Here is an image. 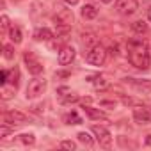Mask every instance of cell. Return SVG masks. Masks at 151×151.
I'll return each mask as SVG.
<instances>
[{
  "instance_id": "obj_1",
  "label": "cell",
  "mask_w": 151,
  "mask_h": 151,
  "mask_svg": "<svg viewBox=\"0 0 151 151\" xmlns=\"http://www.w3.org/2000/svg\"><path fill=\"white\" fill-rule=\"evenodd\" d=\"M128 60L132 66L139 69H147L151 66V53L147 45L142 39H130L128 41Z\"/></svg>"
},
{
  "instance_id": "obj_2",
  "label": "cell",
  "mask_w": 151,
  "mask_h": 151,
  "mask_svg": "<svg viewBox=\"0 0 151 151\" xmlns=\"http://www.w3.org/2000/svg\"><path fill=\"white\" fill-rule=\"evenodd\" d=\"M45 91H46V80L45 78H39V77H36V78H32L30 82H29V86H27V100H36V98H39L41 94H45Z\"/></svg>"
},
{
  "instance_id": "obj_3",
  "label": "cell",
  "mask_w": 151,
  "mask_h": 151,
  "mask_svg": "<svg viewBox=\"0 0 151 151\" xmlns=\"http://www.w3.org/2000/svg\"><path fill=\"white\" fill-rule=\"evenodd\" d=\"M86 60H87L89 64H93V66H101V64H105V60H107V50H105L101 45H94V46L87 52Z\"/></svg>"
},
{
  "instance_id": "obj_4",
  "label": "cell",
  "mask_w": 151,
  "mask_h": 151,
  "mask_svg": "<svg viewBox=\"0 0 151 151\" xmlns=\"http://www.w3.org/2000/svg\"><path fill=\"white\" fill-rule=\"evenodd\" d=\"M137 9H139L137 0H116V11L123 16H132L133 13H137Z\"/></svg>"
},
{
  "instance_id": "obj_5",
  "label": "cell",
  "mask_w": 151,
  "mask_h": 151,
  "mask_svg": "<svg viewBox=\"0 0 151 151\" xmlns=\"http://www.w3.org/2000/svg\"><path fill=\"white\" fill-rule=\"evenodd\" d=\"M75 16H73V11L71 9H59L55 14H53V23L55 27H71Z\"/></svg>"
},
{
  "instance_id": "obj_6",
  "label": "cell",
  "mask_w": 151,
  "mask_h": 151,
  "mask_svg": "<svg viewBox=\"0 0 151 151\" xmlns=\"http://www.w3.org/2000/svg\"><path fill=\"white\" fill-rule=\"evenodd\" d=\"M23 59H25L27 69H29L32 75H39V73H43L45 66H43V62H41V60H39L32 52H25V53H23Z\"/></svg>"
},
{
  "instance_id": "obj_7",
  "label": "cell",
  "mask_w": 151,
  "mask_h": 151,
  "mask_svg": "<svg viewBox=\"0 0 151 151\" xmlns=\"http://www.w3.org/2000/svg\"><path fill=\"white\" fill-rule=\"evenodd\" d=\"M93 133L96 135V140L100 142V146H103V147H110L112 135H110V132H109L105 126H101V124H94V126H93Z\"/></svg>"
},
{
  "instance_id": "obj_8",
  "label": "cell",
  "mask_w": 151,
  "mask_h": 151,
  "mask_svg": "<svg viewBox=\"0 0 151 151\" xmlns=\"http://www.w3.org/2000/svg\"><path fill=\"white\" fill-rule=\"evenodd\" d=\"M27 119L29 117L20 110H9L4 114V121L7 124H23V123H27Z\"/></svg>"
},
{
  "instance_id": "obj_9",
  "label": "cell",
  "mask_w": 151,
  "mask_h": 151,
  "mask_svg": "<svg viewBox=\"0 0 151 151\" xmlns=\"http://www.w3.org/2000/svg\"><path fill=\"white\" fill-rule=\"evenodd\" d=\"M75 55H77V52H75L73 46H62L60 52H59V64L60 66H68L75 60Z\"/></svg>"
},
{
  "instance_id": "obj_10",
  "label": "cell",
  "mask_w": 151,
  "mask_h": 151,
  "mask_svg": "<svg viewBox=\"0 0 151 151\" xmlns=\"http://www.w3.org/2000/svg\"><path fill=\"white\" fill-rule=\"evenodd\" d=\"M133 119L139 123V124H149L151 123V112L147 109H142L140 105L133 109Z\"/></svg>"
},
{
  "instance_id": "obj_11",
  "label": "cell",
  "mask_w": 151,
  "mask_h": 151,
  "mask_svg": "<svg viewBox=\"0 0 151 151\" xmlns=\"http://www.w3.org/2000/svg\"><path fill=\"white\" fill-rule=\"evenodd\" d=\"M9 39L14 43V45H20L23 41V34H22V29L18 25H13L11 30H9Z\"/></svg>"
},
{
  "instance_id": "obj_12",
  "label": "cell",
  "mask_w": 151,
  "mask_h": 151,
  "mask_svg": "<svg viewBox=\"0 0 151 151\" xmlns=\"http://www.w3.org/2000/svg\"><path fill=\"white\" fill-rule=\"evenodd\" d=\"M34 39H37V41H50V39H53V32L50 29H37L34 32Z\"/></svg>"
},
{
  "instance_id": "obj_13",
  "label": "cell",
  "mask_w": 151,
  "mask_h": 151,
  "mask_svg": "<svg viewBox=\"0 0 151 151\" xmlns=\"http://www.w3.org/2000/svg\"><path fill=\"white\" fill-rule=\"evenodd\" d=\"M84 112H86L91 119H107V114H103L101 110L93 109V107H89V105H84Z\"/></svg>"
},
{
  "instance_id": "obj_14",
  "label": "cell",
  "mask_w": 151,
  "mask_h": 151,
  "mask_svg": "<svg viewBox=\"0 0 151 151\" xmlns=\"http://www.w3.org/2000/svg\"><path fill=\"white\" fill-rule=\"evenodd\" d=\"M62 121H64L66 124H80V123H82V117H80L77 112H75V110H71V112L64 114Z\"/></svg>"
},
{
  "instance_id": "obj_15",
  "label": "cell",
  "mask_w": 151,
  "mask_h": 151,
  "mask_svg": "<svg viewBox=\"0 0 151 151\" xmlns=\"http://www.w3.org/2000/svg\"><path fill=\"white\" fill-rule=\"evenodd\" d=\"M96 16H98V9H96L94 6L87 4V6L82 7V18H86V20H94Z\"/></svg>"
},
{
  "instance_id": "obj_16",
  "label": "cell",
  "mask_w": 151,
  "mask_h": 151,
  "mask_svg": "<svg viewBox=\"0 0 151 151\" xmlns=\"http://www.w3.org/2000/svg\"><path fill=\"white\" fill-rule=\"evenodd\" d=\"M14 93H16V86H14V84H13V86H7V84H4V86H2V98H4V100L13 98V96H14Z\"/></svg>"
},
{
  "instance_id": "obj_17",
  "label": "cell",
  "mask_w": 151,
  "mask_h": 151,
  "mask_svg": "<svg viewBox=\"0 0 151 151\" xmlns=\"http://www.w3.org/2000/svg\"><path fill=\"white\" fill-rule=\"evenodd\" d=\"M18 142H22L23 146H32L36 142V137H34V133H22V135H18Z\"/></svg>"
},
{
  "instance_id": "obj_18",
  "label": "cell",
  "mask_w": 151,
  "mask_h": 151,
  "mask_svg": "<svg viewBox=\"0 0 151 151\" xmlns=\"http://www.w3.org/2000/svg\"><path fill=\"white\" fill-rule=\"evenodd\" d=\"M132 29H133V32H137V34H144V32H147V23L142 22V20H139V22L132 23Z\"/></svg>"
},
{
  "instance_id": "obj_19",
  "label": "cell",
  "mask_w": 151,
  "mask_h": 151,
  "mask_svg": "<svg viewBox=\"0 0 151 151\" xmlns=\"http://www.w3.org/2000/svg\"><path fill=\"white\" fill-rule=\"evenodd\" d=\"M77 137H78V140H80L82 144H86L87 147H91V146L94 144V140H93V137H91V135H89L87 132H80V133H78Z\"/></svg>"
},
{
  "instance_id": "obj_20",
  "label": "cell",
  "mask_w": 151,
  "mask_h": 151,
  "mask_svg": "<svg viewBox=\"0 0 151 151\" xmlns=\"http://www.w3.org/2000/svg\"><path fill=\"white\" fill-rule=\"evenodd\" d=\"M91 82H93V86H94L96 89H101V91H105V89L109 87V82H107L103 77H96V78L91 80Z\"/></svg>"
},
{
  "instance_id": "obj_21",
  "label": "cell",
  "mask_w": 151,
  "mask_h": 151,
  "mask_svg": "<svg viewBox=\"0 0 151 151\" xmlns=\"http://www.w3.org/2000/svg\"><path fill=\"white\" fill-rule=\"evenodd\" d=\"M0 29H2V34H9L11 30V25H9V18L4 14L2 18H0Z\"/></svg>"
},
{
  "instance_id": "obj_22",
  "label": "cell",
  "mask_w": 151,
  "mask_h": 151,
  "mask_svg": "<svg viewBox=\"0 0 151 151\" xmlns=\"http://www.w3.org/2000/svg\"><path fill=\"white\" fill-rule=\"evenodd\" d=\"M4 57H6L7 60H13V59H14V48H13L11 45H6V46H4Z\"/></svg>"
},
{
  "instance_id": "obj_23",
  "label": "cell",
  "mask_w": 151,
  "mask_h": 151,
  "mask_svg": "<svg viewBox=\"0 0 151 151\" xmlns=\"http://www.w3.org/2000/svg\"><path fill=\"white\" fill-rule=\"evenodd\" d=\"M84 45H91V48H93L94 45H98V41L93 34H87V36H84Z\"/></svg>"
},
{
  "instance_id": "obj_24",
  "label": "cell",
  "mask_w": 151,
  "mask_h": 151,
  "mask_svg": "<svg viewBox=\"0 0 151 151\" xmlns=\"http://www.w3.org/2000/svg\"><path fill=\"white\" fill-rule=\"evenodd\" d=\"M60 147H64V149H71V151H73V149H77V144H75L73 140H62V142H60Z\"/></svg>"
},
{
  "instance_id": "obj_25",
  "label": "cell",
  "mask_w": 151,
  "mask_h": 151,
  "mask_svg": "<svg viewBox=\"0 0 151 151\" xmlns=\"http://www.w3.org/2000/svg\"><path fill=\"white\" fill-rule=\"evenodd\" d=\"M75 101H78V96L77 94H69L62 100V103H75Z\"/></svg>"
},
{
  "instance_id": "obj_26",
  "label": "cell",
  "mask_w": 151,
  "mask_h": 151,
  "mask_svg": "<svg viewBox=\"0 0 151 151\" xmlns=\"http://www.w3.org/2000/svg\"><path fill=\"white\" fill-rule=\"evenodd\" d=\"M123 103H124V105H135V107L140 105V101H137V100H133V98H123Z\"/></svg>"
},
{
  "instance_id": "obj_27",
  "label": "cell",
  "mask_w": 151,
  "mask_h": 151,
  "mask_svg": "<svg viewBox=\"0 0 151 151\" xmlns=\"http://www.w3.org/2000/svg\"><path fill=\"white\" fill-rule=\"evenodd\" d=\"M100 105H101V107H112V109H114V107H116V101H114V100H101Z\"/></svg>"
},
{
  "instance_id": "obj_28",
  "label": "cell",
  "mask_w": 151,
  "mask_h": 151,
  "mask_svg": "<svg viewBox=\"0 0 151 151\" xmlns=\"http://www.w3.org/2000/svg\"><path fill=\"white\" fill-rule=\"evenodd\" d=\"M9 133H11V128H7L6 124H2V128H0V137L4 139V137H6V135H9Z\"/></svg>"
},
{
  "instance_id": "obj_29",
  "label": "cell",
  "mask_w": 151,
  "mask_h": 151,
  "mask_svg": "<svg viewBox=\"0 0 151 151\" xmlns=\"http://www.w3.org/2000/svg\"><path fill=\"white\" fill-rule=\"evenodd\" d=\"M7 75H9V71H6V69L2 71V75H0V82H2V86L7 84Z\"/></svg>"
},
{
  "instance_id": "obj_30",
  "label": "cell",
  "mask_w": 151,
  "mask_h": 151,
  "mask_svg": "<svg viewBox=\"0 0 151 151\" xmlns=\"http://www.w3.org/2000/svg\"><path fill=\"white\" fill-rule=\"evenodd\" d=\"M144 142H146V146H147V147H151V133H147V135H146V140H144Z\"/></svg>"
},
{
  "instance_id": "obj_31",
  "label": "cell",
  "mask_w": 151,
  "mask_h": 151,
  "mask_svg": "<svg viewBox=\"0 0 151 151\" xmlns=\"http://www.w3.org/2000/svg\"><path fill=\"white\" fill-rule=\"evenodd\" d=\"M62 2H66V4H69V6H77L78 0H62Z\"/></svg>"
},
{
  "instance_id": "obj_32",
  "label": "cell",
  "mask_w": 151,
  "mask_h": 151,
  "mask_svg": "<svg viewBox=\"0 0 151 151\" xmlns=\"http://www.w3.org/2000/svg\"><path fill=\"white\" fill-rule=\"evenodd\" d=\"M55 77H60V78H62V77H69V73H68V71H64V73H55Z\"/></svg>"
},
{
  "instance_id": "obj_33",
  "label": "cell",
  "mask_w": 151,
  "mask_h": 151,
  "mask_svg": "<svg viewBox=\"0 0 151 151\" xmlns=\"http://www.w3.org/2000/svg\"><path fill=\"white\" fill-rule=\"evenodd\" d=\"M147 18H149V22H151V7L147 9Z\"/></svg>"
},
{
  "instance_id": "obj_34",
  "label": "cell",
  "mask_w": 151,
  "mask_h": 151,
  "mask_svg": "<svg viewBox=\"0 0 151 151\" xmlns=\"http://www.w3.org/2000/svg\"><path fill=\"white\" fill-rule=\"evenodd\" d=\"M100 2H103V4H110L112 0H100Z\"/></svg>"
}]
</instances>
